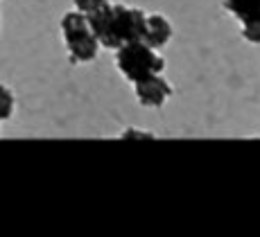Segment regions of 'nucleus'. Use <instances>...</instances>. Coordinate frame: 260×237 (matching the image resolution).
I'll use <instances>...</instances> for the list:
<instances>
[{"mask_svg": "<svg viewBox=\"0 0 260 237\" xmlns=\"http://www.w3.org/2000/svg\"><path fill=\"white\" fill-rule=\"evenodd\" d=\"M86 18L91 23L100 45L107 50H118L132 41H141L145 37L147 14L138 7L109 3L102 12H98L95 16H86Z\"/></svg>", "mask_w": 260, "mask_h": 237, "instance_id": "nucleus-1", "label": "nucleus"}, {"mask_svg": "<svg viewBox=\"0 0 260 237\" xmlns=\"http://www.w3.org/2000/svg\"><path fill=\"white\" fill-rule=\"evenodd\" d=\"M116 65L127 82L136 84L141 79L149 77V75L163 73L166 70V59L158 54L156 48H152L141 39V41H132L116 50Z\"/></svg>", "mask_w": 260, "mask_h": 237, "instance_id": "nucleus-2", "label": "nucleus"}, {"mask_svg": "<svg viewBox=\"0 0 260 237\" xmlns=\"http://www.w3.org/2000/svg\"><path fill=\"white\" fill-rule=\"evenodd\" d=\"M61 34H63V43H66V50L71 54L73 63H88L98 57L100 52V41L95 37L91 23H88L86 14L77 12H66L61 18Z\"/></svg>", "mask_w": 260, "mask_h": 237, "instance_id": "nucleus-3", "label": "nucleus"}, {"mask_svg": "<svg viewBox=\"0 0 260 237\" xmlns=\"http://www.w3.org/2000/svg\"><path fill=\"white\" fill-rule=\"evenodd\" d=\"M134 95H136L138 104L145 109H161L163 104L172 97V84L158 75H149V77L141 79L134 84Z\"/></svg>", "mask_w": 260, "mask_h": 237, "instance_id": "nucleus-4", "label": "nucleus"}, {"mask_svg": "<svg viewBox=\"0 0 260 237\" xmlns=\"http://www.w3.org/2000/svg\"><path fill=\"white\" fill-rule=\"evenodd\" d=\"M172 34H174L172 23H170L163 14H149L147 16V23H145V37H143L145 43H149L152 48L161 50L163 45L170 43Z\"/></svg>", "mask_w": 260, "mask_h": 237, "instance_id": "nucleus-5", "label": "nucleus"}, {"mask_svg": "<svg viewBox=\"0 0 260 237\" xmlns=\"http://www.w3.org/2000/svg\"><path fill=\"white\" fill-rule=\"evenodd\" d=\"M224 9L240 23L260 21V0H224Z\"/></svg>", "mask_w": 260, "mask_h": 237, "instance_id": "nucleus-6", "label": "nucleus"}, {"mask_svg": "<svg viewBox=\"0 0 260 237\" xmlns=\"http://www.w3.org/2000/svg\"><path fill=\"white\" fill-rule=\"evenodd\" d=\"M14 109H16V97H14L12 88L0 84V122L9 120L14 115Z\"/></svg>", "mask_w": 260, "mask_h": 237, "instance_id": "nucleus-7", "label": "nucleus"}, {"mask_svg": "<svg viewBox=\"0 0 260 237\" xmlns=\"http://www.w3.org/2000/svg\"><path fill=\"white\" fill-rule=\"evenodd\" d=\"M75 3V9L86 16H95L98 12H102L104 7L109 5V0H73Z\"/></svg>", "mask_w": 260, "mask_h": 237, "instance_id": "nucleus-8", "label": "nucleus"}, {"mask_svg": "<svg viewBox=\"0 0 260 237\" xmlns=\"http://www.w3.org/2000/svg\"><path fill=\"white\" fill-rule=\"evenodd\" d=\"M242 39L251 45H260V21L242 23Z\"/></svg>", "mask_w": 260, "mask_h": 237, "instance_id": "nucleus-9", "label": "nucleus"}, {"mask_svg": "<svg viewBox=\"0 0 260 237\" xmlns=\"http://www.w3.org/2000/svg\"><path fill=\"white\" fill-rule=\"evenodd\" d=\"M122 138H154L152 133H141V131H136V129H127L122 133Z\"/></svg>", "mask_w": 260, "mask_h": 237, "instance_id": "nucleus-10", "label": "nucleus"}]
</instances>
